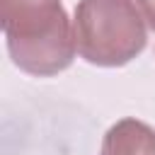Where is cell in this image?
Masks as SVG:
<instances>
[{"label":"cell","instance_id":"6da1fadb","mask_svg":"<svg viewBox=\"0 0 155 155\" xmlns=\"http://www.w3.org/2000/svg\"><path fill=\"white\" fill-rule=\"evenodd\" d=\"M2 31L12 63L27 75H58L75 58V29L61 0H2Z\"/></svg>","mask_w":155,"mask_h":155},{"label":"cell","instance_id":"7a4b0ae2","mask_svg":"<svg viewBox=\"0 0 155 155\" xmlns=\"http://www.w3.org/2000/svg\"><path fill=\"white\" fill-rule=\"evenodd\" d=\"M145 24L133 0H80L73 19L78 53L99 68L126 65L145 48Z\"/></svg>","mask_w":155,"mask_h":155},{"label":"cell","instance_id":"3957f363","mask_svg":"<svg viewBox=\"0 0 155 155\" xmlns=\"http://www.w3.org/2000/svg\"><path fill=\"white\" fill-rule=\"evenodd\" d=\"M99 155H155V131L138 119H121L107 131Z\"/></svg>","mask_w":155,"mask_h":155},{"label":"cell","instance_id":"277c9868","mask_svg":"<svg viewBox=\"0 0 155 155\" xmlns=\"http://www.w3.org/2000/svg\"><path fill=\"white\" fill-rule=\"evenodd\" d=\"M133 2H136V7L140 10V15L145 17L148 27L155 31V0H133Z\"/></svg>","mask_w":155,"mask_h":155}]
</instances>
